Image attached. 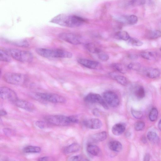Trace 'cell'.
<instances>
[{"instance_id":"6da1fadb","label":"cell","mask_w":161,"mask_h":161,"mask_svg":"<svg viewBox=\"0 0 161 161\" xmlns=\"http://www.w3.org/2000/svg\"><path fill=\"white\" fill-rule=\"evenodd\" d=\"M50 22L62 26L74 28L83 25L85 20L76 15L61 14L53 18Z\"/></svg>"},{"instance_id":"7a4b0ae2","label":"cell","mask_w":161,"mask_h":161,"mask_svg":"<svg viewBox=\"0 0 161 161\" xmlns=\"http://www.w3.org/2000/svg\"><path fill=\"white\" fill-rule=\"evenodd\" d=\"M36 51L40 56L47 58H70L73 56L72 53L61 49L39 48Z\"/></svg>"},{"instance_id":"3957f363","label":"cell","mask_w":161,"mask_h":161,"mask_svg":"<svg viewBox=\"0 0 161 161\" xmlns=\"http://www.w3.org/2000/svg\"><path fill=\"white\" fill-rule=\"evenodd\" d=\"M11 57L15 60L24 63L32 62L33 59L32 53L29 51L15 49L6 50Z\"/></svg>"},{"instance_id":"277c9868","label":"cell","mask_w":161,"mask_h":161,"mask_svg":"<svg viewBox=\"0 0 161 161\" xmlns=\"http://www.w3.org/2000/svg\"><path fill=\"white\" fill-rule=\"evenodd\" d=\"M2 78L4 82L9 84L14 85H22L28 80L27 76L21 73H7L4 74Z\"/></svg>"},{"instance_id":"5b68a950","label":"cell","mask_w":161,"mask_h":161,"mask_svg":"<svg viewBox=\"0 0 161 161\" xmlns=\"http://www.w3.org/2000/svg\"><path fill=\"white\" fill-rule=\"evenodd\" d=\"M45 119L47 122L55 126H65L72 124L70 116L59 115H49L45 116Z\"/></svg>"},{"instance_id":"8992f818","label":"cell","mask_w":161,"mask_h":161,"mask_svg":"<svg viewBox=\"0 0 161 161\" xmlns=\"http://www.w3.org/2000/svg\"><path fill=\"white\" fill-rule=\"evenodd\" d=\"M36 96L42 100L54 103H63L66 101V99L61 95L51 93H38Z\"/></svg>"},{"instance_id":"52a82bcc","label":"cell","mask_w":161,"mask_h":161,"mask_svg":"<svg viewBox=\"0 0 161 161\" xmlns=\"http://www.w3.org/2000/svg\"><path fill=\"white\" fill-rule=\"evenodd\" d=\"M86 102L91 103H99L102 105L104 108L108 109L109 107L107 103L100 95L95 93L88 94L85 98Z\"/></svg>"},{"instance_id":"ba28073f","label":"cell","mask_w":161,"mask_h":161,"mask_svg":"<svg viewBox=\"0 0 161 161\" xmlns=\"http://www.w3.org/2000/svg\"><path fill=\"white\" fill-rule=\"evenodd\" d=\"M58 37L61 40L71 44L79 45L81 42L79 37L75 34L68 33H62L59 34Z\"/></svg>"},{"instance_id":"9c48e42d","label":"cell","mask_w":161,"mask_h":161,"mask_svg":"<svg viewBox=\"0 0 161 161\" xmlns=\"http://www.w3.org/2000/svg\"><path fill=\"white\" fill-rule=\"evenodd\" d=\"M103 97L106 103L112 107L117 106L119 104V99L117 95L111 91H107L103 94Z\"/></svg>"},{"instance_id":"30bf717a","label":"cell","mask_w":161,"mask_h":161,"mask_svg":"<svg viewBox=\"0 0 161 161\" xmlns=\"http://www.w3.org/2000/svg\"><path fill=\"white\" fill-rule=\"evenodd\" d=\"M0 96L2 99L9 100L13 102L18 99L15 92L6 87H2L0 88Z\"/></svg>"},{"instance_id":"8fae6325","label":"cell","mask_w":161,"mask_h":161,"mask_svg":"<svg viewBox=\"0 0 161 161\" xmlns=\"http://www.w3.org/2000/svg\"><path fill=\"white\" fill-rule=\"evenodd\" d=\"M13 103L16 106L28 111L32 112L35 108L33 104L27 101L17 99Z\"/></svg>"},{"instance_id":"7c38bea8","label":"cell","mask_w":161,"mask_h":161,"mask_svg":"<svg viewBox=\"0 0 161 161\" xmlns=\"http://www.w3.org/2000/svg\"><path fill=\"white\" fill-rule=\"evenodd\" d=\"M118 21L124 24L133 25L138 22V18L135 15L123 16L117 18Z\"/></svg>"},{"instance_id":"4fadbf2b","label":"cell","mask_w":161,"mask_h":161,"mask_svg":"<svg viewBox=\"0 0 161 161\" xmlns=\"http://www.w3.org/2000/svg\"><path fill=\"white\" fill-rule=\"evenodd\" d=\"M85 125L87 128L92 129L100 128L102 126V123L98 119L93 118L85 121Z\"/></svg>"},{"instance_id":"5bb4252c","label":"cell","mask_w":161,"mask_h":161,"mask_svg":"<svg viewBox=\"0 0 161 161\" xmlns=\"http://www.w3.org/2000/svg\"><path fill=\"white\" fill-rule=\"evenodd\" d=\"M77 62L83 66L92 69H96L99 65V63L97 62L86 59H79Z\"/></svg>"},{"instance_id":"9a60e30c","label":"cell","mask_w":161,"mask_h":161,"mask_svg":"<svg viewBox=\"0 0 161 161\" xmlns=\"http://www.w3.org/2000/svg\"><path fill=\"white\" fill-rule=\"evenodd\" d=\"M126 130V125L123 123L116 124L112 129V132L113 134L119 136L122 134Z\"/></svg>"},{"instance_id":"2e32d148","label":"cell","mask_w":161,"mask_h":161,"mask_svg":"<svg viewBox=\"0 0 161 161\" xmlns=\"http://www.w3.org/2000/svg\"><path fill=\"white\" fill-rule=\"evenodd\" d=\"M107 137V134L105 131L94 134L91 137V140L94 142H99L105 140Z\"/></svg>"},{"instance_id":"e0dca14e","label":"cell","mask_w":161,"mask_h":161,"mask_svg":"<svg viewBox=\"0 0 161 161\" xmlns=\"http://www.w3.org/2000/svg\"><path fill=\"white\" fill-rule=\"evenodd\" d=\"M108 145L110 150L113 151L119 152L122 150V146L121 143L117 141L113 140L110 142Z\"/></svg>"},{"instance_id":"ac0fdd59","label":"cell","mask_w":161,"mask_h":161,"mask_svg":"<svg viewBox=\"0 0 161 161\" xmlns=\"http://www.w3.org/2000/svg\"><path fill=\"white\" fill-rule=\"evenodd\" d=\"M80 149V146L77 143H73L64 149V152L65 154H68L78 151Z\"/></svg>"},{"instance_id":"d6986e66","label":"cell","mask_w":161,"mask_h":161,"mask_svg":"<svg viewBox=\"0 0 161 161\" xmlns=\"http://www.w3.org/2000/svg\"><path fill=\"white\" fill-rule=\"evenodd\" d=\"M145 72L146 76L151 79L157 78L160 74V70L157 68H149L145 70Z\"/></svg>"},{"instance_id":"ffe728a7","label":"cell","mask_w":161,"mask_h":161,"mask_svg":"<svg viewBox=\"0 0 161 161\" xmlns=\"http://www.w3.org/2000/svg\"><path fill=\"white\" fill-rule=\"evenodd\" d=\"M112 76L118 83L122 85L126 86L128 84V81L126 77L121 75L113 74Z\"/></svg>"},{"instance_id":"44dd1931","label":"cell","mask_w":161,"mask_h":161,"mask_svg":"<svg viewBox=\"0 0 161 161\" xmlns=\"http://www.w3.org/2000/svg\"><path fill=\"white\" fill-rule=\"evenodd\" d=\"M87 151L93 156H98L100 153V148L96 145H89L87 146Z\"/></svg>"},{"instance_id":"7402d4cb","label":"cell","mask_w":161,"mask_h":161,"mask_svg":"<svg viewBox=\"0 0 161 161\" xmlns=\"http://www.w3.org/2000/svg\"><path fill=\"white\" fill-rule=\"evenodd\" d=\"M140 55L142 58L150 60H154L157 56L156 53L152 51L142 52Z\"/></svg>"},{"instance_id":"603a6c76","label":"cell","mask_w":161,"mask_h":161,"mask_svg":"<svg viewBox=\"0 0 161 161\" xmlns=\"http://www.w3.org/2000/svg\"><path fill=\"white\" fill-rule=\"evenodd\" d=\"M134 93L137 98L141 99L145 96V91L142 86H139L136 87L134 90Z\"/></svg>"},{"instance_id":"cb8c5ba5","label":"cell","mask_w":161,"mask_h":161,"mask_svg":"<svg viewBox=\"0 0 161 161\" xmlns=\"http://www.w3.org/2000/svg\"><path fill=\"white\" fill-rule=\"evenodd\" d=\"M85 48L89 52L93 53L99 54L101 52V50L93 43H88L85 45Z\"/></svg>"},{"instance_id":"d4e9b609","label":"cell","mask_w":161,"mask_h":161,"mask_svg":"<svg viewBox=\"0 0 161 161\" xmlns=\"http://www.w3.org/2000/svg\"><path fill=\"white\" fill-rule=\"evenodd\" d=\"M146 36L150 39H157L161 37V32L159 30L149 31L146 33Z\"/></svg>"},{"instance_id":"484cf974","label":"cell","mask_w":161,"mask_h":161,"mask_svg":"<svg viewBox=\"0 0 161 161\" xmlns=\"http://www.w3.org/2000/svg\"><path fill=\"white\" fill-rule=\"evenodd\" d=\"M41 151L40 147L35 146H28L23 149L24 152L28 153H40Z\"/></svg>"},{"instance_id":"4316f807","label":"cell","mask_w":161,"mask_h":161,"mask_svg":"<svg viewBox=\"0 0 161 161\" xmlns=\"http://www.w3.org/2000/svg\"><path fill=\"white\" fill-rule=\"evenodd\" d=\"M11 57L6 50L1 49L0 50V60L4 62H10L11 61Z\"/></svg>"},{"instance_id":"83f0119b","label":"cell","mask_w":161,"mask_h":161,"mask_svg":"<svg viewBox=\"0 0 161 161\" xmlns=\"http://www.w3.org/2000/svg\"><path fill=\"white\" fill-rule=\"evenodd\" d=\"M8 42L11 44L17 47H28L29 46V44L28 41L26 40L8 41Z\"/></svg>"},{"instance_id":"f1b7e54d","label":"cell","mask_w":161,"mask_h":161,"mask_svg":"<svg viewBox=\"0 0 161 161\" xmlns=\"http://www.w3.org/2000/svg\"><path fill=\"white\" fill-rule=\"evenodd\" d=\"M116 36L119 39L125 41L128 40L130 38L128 33L124 31H119L116 33Z\"/></svg>"},{"instance_id":"f546056e","label":"cell","mask_w":161,"mask_h":161,"mask_svg":"<svg viewBox=\"0 0 161 161\" xmlns=\"http://www.w3.org/2000/svg\"><path fill=\"white\" fill-rule=\"evenodd\" d=\"M112 68L118 72L124 74L126 72L127 70L123 65L118 63H114L112 64Z\"/></svg>"},{"instance_id":"4dcf8cb0","label":"cell","mask_w":161,"mask_h":161,"mask_svg":"<svg viewBox=\"0 0 161 161\" xmlns=\"http://www.w3.org/2000/svg\"><path fill=\"white\" fill-rule=\"evenodd\" d=\"M126 5L130 6L136 7L144 5L145 3V0H129Z\"/></svg>"},{"instance_id":"1f68e13d","label":"cell","mask_w":161,"mask_h":161,"mask_svg":"<svg viewBox=\"0 0 161 161\" xmlns=\"http://www.w3.org/2000/svg\"><path fill=\"white\" fill-rule=\"evenodd\" d=\"M158 115L157 109L156 108H153L151 110L149 115V118L151 122H154L157 120Z\"/></svg>"},{"instance_id":"d6a6232c","label":"cell","mask_w":161,"mask_h":161,"mask_svg":"<svg viewBox=\"0 0 161 161\" xmlns=\"http://www.w3.org/2000/svg\"><path fill=\"white\" fill-rule=\"evenodd\" d=\"M147 136L148 139L151 141L156 142L159 141V138L157 134L153 131L148 132Z\"/></svg>"},{"instance_id":"836d02e7","label":"cell","mask_w":161,"mask_h":161,"mask_svg":"<svg viewBox=\"0 0 161 161\" xmlns=\"http://www.w3.org/2000/svg\"><path fill=\"white\" fill-rule=\"evenodd\" d=\"M128 42L130 45L133 46H140L143 45L142 41L138 39L133 38H130L128 40Z\"/></svg>"},{"instance_id":"e575fe53","label":"cell","mask_w":161,"mask_h":161,"mask_svg":"<svg viewBox=\"0 0 161 161\" xmlns=\"http://www.w3.org/2000/svg\"><path fill=\"white\" fill-rule=\"evenodd\" d=\"M128 68L130 70L139 71L141 68V65L139 63L132 62L128 65Z\"/></svg>"},{"instance_id":"d590c367","label":"cell","mask_w":161,"mask_h":161,"mask_svg":"<svg viewBox=\"0 0 161 161\" xmlns=\"http://www.w3.org/2000/svg\"><path fill=\"white\" fill-rule=\"evenodd\" d=\"M145 124L142 121H139L136 122L134 125V128L136 130L140 131L142 130L145 128Z\"/></svg>"},{"instance_id":"8d00e7d4","label":"cell","mask_w":161,"mask_h":161,"mask_svg":"<svg viewBox=\"0 0 161 161\" xmlns=\"http://www.w3.org/2000/svg\"><path fill=\"white\" fill-rule=\"evenodd\" d=\"M131 113H132L133 116L136 119H141L143 116L142 113L139 111L132 109L131 110Z\"/></svg>"},{"instance_id":"74e56055","label":"cell","mask_w":161,"mask_h":161,"mask_svg":"<svg viewBox=\"0 0 161 161\" xmlns=\"http://www.w3.org/2000/svg\"><path fill=\"white\" fill-rule=\"evenodd\" d=\"M3 131L4 134L7 136H13L15 134V131L9 128H5L3 129Z\"/></svg>"},{"instance_id":"f35d334b","label":"cell","mask_w":161,"mask_h":161,"mask_svg":"<svg viewBox=\"0 0 161 161\" xmlns=\"http://www.w3.org/2000/svg\"><path fill=\"white\" fill-rule=\"evenodd\" d=\"M98 55V57L101 61H106L109 59V56L105 53L102 52L99 53Z\"/></svg>"},{"instance_id":"ab89813d","label":"cell","mask_w":161,"mask_h":161,"mask_svg":"<svg viewBox=\"0 0 161 161\" xmlns=\"http://www.w3.org/2000/svg\"><path fill=\"white\" fill-rule=\"evenodd\" d=\"M36 126L41 129H44L45 127V123L42 121H37L35 123Z\"/></svg>"},{"instance_id":"60d3db41","label":"cell","mask_w":161,"mask_h":161,"mask_svg":"<svg viewBox=\"0 0 161 161\" xmlns=\"http://www.w3.org/2000/svg\"><path fill=\"white\" fill-rule=\"evenodd\" d=\"M83 158L80 156H76L71 157L69 160L70 161H81L82 160Z\"/></svg>"},{"instance_id":"b9f144b4","label":"cell","mask_w":161,"mask_h":161,"mask_svg":"<svg viewBox=\"0 0 161 161\" xmlns=\"http://www.w3.org/2000/svg\"><path fill=\"white\" fill-rule=\"evenodd\" d=\"M150 154H146L145 155L144 158V160L145 161H148L150 160Z\"/></svg>"},{"instance_id":"7bdbcfd3","label":"cell","mask_w":161,"mask_h":161,"mask_svg":"<svg viewBox=\"0 0 161 161\" xmlns=\"http://www.w3.org/2000/svg\"><path fill=\"white\" fill-rule=\"evenodd\" d=\"M7 114V113L6 111L2 109L1 111V116H3L6 115Z\"/></svg>"},{"instance_id":"ee69618b","label":"cell","mask_w":161,"mask_h":161,"mask_svg":"<svg viewBox=\"0 0 161 161\" xmlns=\"http://www.w3.org/2000/svg\"><path fill=\"white\" fill-rule=\"evenodd\" d=\"M49 157H41L39 159V161H47L48 160Z\"/></svg>"},{"instance_id":"f6af8a7d","label":"cell","mask_w":161,"mask_h":161,"mask_svg":"<svg viewBox=\"0 0 161 161\" xmlns=\"http://www.w3.org/2000/svg\"><path fill=\"white\" fill-rule=\"evenodd\" d=\"M141 141L143 143L145 144L147 142V139L145 136H143L141 138Z\"/></svg>"},{"instance_id":"bcb514c9","label":"cell","mask_w":161,"mask_h":161,"mask_svg":"<svg viewBox=\"0 0 161 161\" xmlns=\"http://www.w3.org/2000/svg\"><path fill=\"white\" fill-rule=\"evenodd\" d=\"M158 128L161 131V119L160 120L158 124Z\"/></svg>"},{"instance_id":"7dc6e473","label":"cell","mask_w":161,"mask_h":161,"mask_svg":"<svg viewBox=\"0 0 161 161\" xmlns=\"http://www.w3.org/2000/svg\"><path fill=\"white\" fill-rule=\"evenodd\" d=\"M160 51H161V48H160Z\"/></svg>"},{"instance_id":"c3c4849f","label":"cell","mask_w":161,"mask_h":161,"mask_svg":"<svg viewBox=\"0 0 161 161\" xmlns=\"http://www.w3.org/2000/svg\"></svg>"},{"instance_id":"681fc988","label":"cell","mask_w":161,"mask_h":161,"mask_svg":"<svg viewBox=\"0 0 161 161\" xmlns=\"http://www.w3.org/2000/svg\"></svg>"}]
</instances>
